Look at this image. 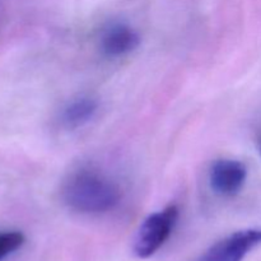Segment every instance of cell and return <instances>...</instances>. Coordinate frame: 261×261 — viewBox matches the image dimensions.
Returning <instances> with one entry per match:
<instances>
[{
    "instance_id": "1",
    "label": "cell",
    "mask_w": 261,
    "mask_h": 261,
    "mask_svg": "<svg viewBox=\"0 0 261 261\" xmlns=\"http://www.w3.org/2000/svg\"><path fill=\"white\" fill-rule=\"evenodd\" d=\"M64 203L84 214H102L116 208L121 190L112 178L98 170L83 167L74 171L63 184Z\"/></svg>"
},
{
    "instance_id": "2",
    "label": "cell",
    "mask_w": 261,
    "mask_h": 261,
    "mask_svg": "<svg viewBox=\"0 0 261 261\" xmlns=\"http://www.w3.org/2000/svg\"><path fill=\"white\" fill-rule=\"evenodd\" d=\"M178 219V208L168 205L162 211L150 214L142 223L134 244L137 256L142 259L154 255L170 239Z\"/></svg>"
},
{
    "instance_id": "3",
    "label": "cell",
    "mask_w": 261,
    "mask_h": 261,
    "mask_svg": "<svg viewBox=\"0 0 261 261\" xmlns=\"http://www.w3.org/2000/svg\"><path fill=\"white\" fill-rule=\"evenodd\" d=\"M261 245V228H249L232 233L211 247L199 261H242Z\"/></svg>"
},
{
    "instance_id": "4",
    "label": "cell",
    "mask_w": 261,
    "mask_h": 261,
    "mask_svg": "<svg viewBox=\"0 0 261 261\" xmlns=\"http://www.w3.org/2000/svg\"><path fill=\"white\" fill-rule=\"evenodd\" d=\"M247 177L246 166L236 160H218L209 172L212 190L221 196L231 198L242 190Z\"/></svg>"
},
{
    "instance_id": "5",
    "label": "cell",
    "mask_w": 261,
    "mask_h": 261,
    "mask_svg": "<svg viewBox=\"0 0 261 261\" xmlns=\"http://www.w3.org/2000/svg\"><path fill=\"white\" fill-rule=\"evenodd\" d=\"M140 36L137 31L125 23H112L103 30L99 47L109 58H120L133 53L139 46Z\"/></svg>"
},
{
    "instance_id": "6",
    "label": "cell",
    "mask_w": 261,
    "mask_h": 261,
    "mask_svg": "<svg viewBox=\"0 0 261 261\" xmlns=\"http://www.w3.org/2000/svg\"><path fill=\"white\" fill-rule=\"evenodd\" d=\"M98 111V101L93 97L81 96L71 99L60 112V122L65 129L75 130L93 120Z\"/></svg>"
},
{
    "instance_id": "7",
    "label": "cell",
    "mask_w": 261,
    "mask_h": 261,
    "mask_svg": "<svg viewBox=\"0 0 261 261\" xmlns=\"http://www.w3.org/2000/svg\"><path fill=\"white\" fill-rule=\"evenodd\" d=\"M25 237L19 231H0V260L5 259L23 246Z\"/></svg>"
},
{
    "instance_id": "8",
    "label": "cell",
    "mask_w": 261,
    "mask_h": 261,
    "mask_svg": "<svg viewBox=\"0 0 261 261\" xmlns=\"http://www.w3.org/2000/svg\"><path fill=\"white\" fill-rule=\"evenodd\" d=\"M257 149H259V153L261 155V137L259 138V140H257Z\"/></svg>"
}]
</instances>
